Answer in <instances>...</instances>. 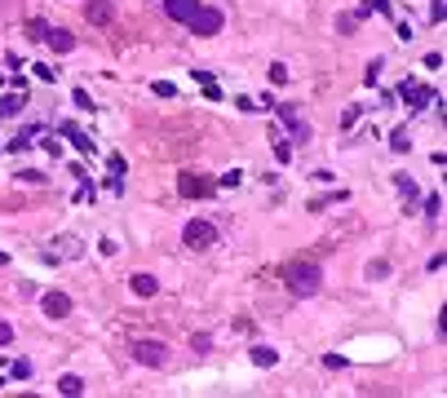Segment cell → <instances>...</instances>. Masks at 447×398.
<instances>
[{
    "mask_svg": "<svg viewBox=\"0 0 447 398\" xmlns=\"http://www.w3.org/2000/svg\"><path fill=\"white\" fill-rule=\"evenodd\" d=\"M284 283H288V292H293V297H315L319 288H323L319 261H310V257L288 261V265H284Z\"/></svg>",
    "mask_w": 447,
    "mask_h": 398,
    "instance_id": "cell-1",
    "label": "cell"
},
{
    "mask_svg": "<svg viewBox=\"0 0 447 398\" xmlns=\"http://www.w3.org/2000/svg\"><path fill=\"white\" fill-rule=\"evenodd\" d=\"M80 252H84L80 235H58V239L44 244V261H49V265H67V261H76Z\"/></svg>",
    "mask_w": 447,
    "mask_h": 398,
    "instance_id": "cell-2",
    "label": "cell"
},
{
    "mask_svg": "<svg viewBox=\"0 0 447 398\" xmlns=\"http://www.w3.org/2000/svg\"><path fill=\"white\" fill-rule=\"evenodd\" d=\"M129 354L138 358L142 367H164L168 363V345L164 341H151V336H138V341L129 345Z\"/></svg>",
    "mask_w": 447,
    "mask_h": 398,
    "instance_id": "cell-3",
    "label": "cell"
},
{
    "mask_svg": "<svg viewBox=\"0 0 447 398\" xmlns=\"http://www.w3.org/2000/svg\"><path fill=\"white\" fill-rule=\"evenodd\" d=\"M186 27H190V35H204V40H209V35H217V31L226 27V14H222V9H213V5H200V14L190 18Z\"/></svg>",
    "mask_w": 447,
    "mask_h": 398,
    "instance_id": "cell-4",
    "label": "cell"
},
{
    "mask_svg": "<svg viewBox=\"0 0 447 398\" xmlns=\"http://www.w3.org/2000/svg\"><path fill=\"white\" fill-rule=\"evenodd\" d=\"M182 239H186V248H213L217 244V226L209 222V217H195V222H186Z\"/></svg>",
    "mask_w": 447,
    "mask_h": 398,
    "instance_id": "cell-5",
    "label": "cell"
},
{
    "mask_svg": "<svg viewBox=\"0 0 447 398\" xmlns=\"http://www.w3.org/2000/svg\"><path fill=\"white\" fill-rule=\"evenodd\" d=\"M217 190L213 177H204V173H182L177 177V195H186V199H209Z\"/></svg>",
    "mask_w": 447,
    "mask_h": 398,
    "instance_id": "cell-6",
    "label": "cell"
},
{
    "mask_svg": "<svg viewBox=\"0 0 447 398\" xmlns=\"http://www.w3.org/2000/svg\"><path fill=\"white\" fill-rule=\"evenodd\" d=\"M40 310H44V319H71V310H76V306H71L67 292H58V288H54V292L40 297Z\"/></svg>",
    "mask_w": 447,
    "mask_h": 398,
    "instance_id": "cell-7",
    "label": "cell"
},
{
    "mask_svg": "<svg viewBox=\"0 0 447 398\" xmlns=\"http://www.w3.org/2000/svg\"><path fill=\"white\" fill-rule=\"evenodd\" d=\"M279 119H284V128H288V138H293V142H310V124L297 115V106L284 102V106H279Z\"/></svg>",
    "mask_w": 447,
    "mask_h": 398,
    "instance_id": "cell-8",
    "label": "cell"
},
{
    "mask_svg": "<svg viewBox=\"0 0 447 398\" xmlns=\"http://www.w3.org/2000/svg\"><path fill=\"white\" fill-rule=\"evenodd\" d=\"M160 9H164L173 22H182V27H186V22L200 14V0H160Z\"/></svg>",
    "mask_w": 447,
    "mask_h": 398,
    "instance_id": "cell-9",
    "label": "cell"
},
{
    "mask_svg": "<svg viewBox=\"0 0 447 398\" xmlns=\"http://www.w3.org/2000/svg\"><path fill=\"white\" fill-rule=\"evenodd\" d=\"M398 98L412 102V106H425L434 98V89H430V84H421V80H403V84H398Z\"/></svg>",
    "mask_w": 447,
    "mask_h": 398,
    "instance_id": "cell-10",
    "label": "cell"
},
{
    "mask_svg": "<svg viewBox=\"0 0 447 398\" xmlns=\"http://www.w3.org/2000/svg\"><path fill=\"white\" fill-rule=\"evenodd\" d=\"M63 138L71 142V147H76L80 155H93V138H89V133H84L80 124H76V119H63Z\"/></svg>",
    "mask_w": 447,
    "mask_h": 398,
    "instance_id": "cell-11",
    "label": "cell"
},
{
    "mask_svg": "<svg viewBox=\"0 0 447 398\" xmlns=\"http://www.w3.org/2000/svg\"><path fill=\"white\" fill-rule=\"evenodd\" d=\"M44 44H49L54 53H71V49H76V35H71L67 27H49V31H44Z\"/></svg>",
    "mask_w": 447,
    "mask_h": 398,
    "instance_id": "cell-12",
    "label": "cell"
},
{
    "mask_svg": "<svg viewBox=\"0 0 447 398\" xmlns=\"http://www.w3.org/2000/svg\"><path fill=\"white\" fill-rule=\"evenodd\" d=\"M111 0H89V5H84V18L93 22V27H106V22H111Z\"/></svg>",
    "mask_w": 447,
    "mask_h": 398,
    "instance_id": "cell-13",
    "label": "cell"
},
{
    "mask_svg": "<svg viewBox=\"0 0 447 398\" xmlns=\"http://www.w3.org/2000/svg\"><path fill=\"white\" fill-rule=\"evenodd\" d=\"M22 106H27V89H14V93H5V98H0V115H9L14 119Z\"/></svg>",
    "mask_w": 447,
    "mask_h": 398,
    "instance_id": "cell-14",
    "label": "cell"
},
{
    "mask_svg": "<svg viewBox=\"0 0 447 398\" xmlns=\"http://www.w3.org/2000/svg\"><path fill=\"white\" fill-rule=\"evenodd\" d=\"M129 288H133V297H155V292H160L155 274H133V279H129Z\"/></svg>",
    "mask_w": 447,
    "mask_h": 398,
    "instance_id": "cell-15",
    "label": "cell"
},
{
    "mask_svg": "<svg viewBox=\"0 0 447 398\" xmlns=\"http://www.w3.org/2000/svg\"><path fill=\"white\" fill-rule=\"evenodd\" d=\"M394 186H398V195H403V204H416L421 199V186L407 173H394Z\"/></svg>",
    "mask_w": 447,
    "mask_h": 398,
    "instance_id": "cell-16",
    "label": "cell"
},
{
    "mask_svg": "<svg viewBox=\"0 0 447 398\" xmlns=\"http://www.w3.org/2000/svg\"><path fill=\"white\" fill-rule=\"evenodd\" d=\"M252 363H257V367H275V363H279V349H270V345H252Z\"/></svg>",
    "mask_w": 447,
    "mask_h": 398,
    "instance_id": "cell-17",
    "label": "cell"
},
{
    "mask_svg": "<svg viewBox=\"0 0 447 398\" xmlns=\"http://www.w3.org/2000/svg\"><path fill=\"white\" fill-rule=\"evenodd\" d=\"M58 394H67V398H76V394H84V381L76 376V372H67V376H58Z\"/></svg>",
    "mask_w": 447,
    "mask_h": 398,
    "instance_id": "cell-18",
    "label": "cell"
},
{
    "mask_svg": "<svg viewBox=\"0 0 447 398\" xmlns=\"http://www.w3.org/2000/svg\"><path fill=\"white\" fill-rule=\"evenodd\" d=\"M270 142H275V160H279V164H293V142H284L275 128H270Z\"/></svg>",
    "mask_w": 447,
    "mask_h": 398,
    "instance_id": "cell-19",
    "label": "cell"
},
{
    "mask_svg": "<svg viewBox=\"0 0 447 398\" xmlns=\"http://www.w3.org/2000/svg\"><path fill=\"white\" fill-rule=\"evenodd\" d=\"M31 358H14V363H9V376H14V381H31Z\"/></svg>",
    "mask_w": 447,
    "mask_h": 398,
    "instance_id": "cell-20",
    "label": "cell"
},
{
    "mask_svg": "<svg viewBox=\"0 0 447 398\" xmlns=\"http://www.w3.org/2000/svg\"><path fill=\"white\" fill-rule=\"evenodd\" d=\"M425 217H430V222H439V217H443V195H439V190L425 195Z\"/></svg>",
    "mask_w": 447,
    "mask_h": 398,
    "instance_id": "cell-21",
    "label": "cell"
},
{
    "mask_svg": "<svg viewBox=\"0 0 447 398\" xmlns=\"http://www.w3.org/2000/svg\"><path fill=\"white\" fill-rule=\"evenodd\" d=\"M407 147H412V138H407L403 128H394V133H390V151H398V155H407Z\"/></svg>",
    "mask_w": 447,
    "mask_h": 398,
    "instance_id": "cell-22",
    "label": "cell"
},
{
    "mask_svg": "<svg viewBox=\"0 0 447 398\" xmlns=\"http://www.w3.org/2000/svg\"><path fill=\"white\" fill-rule=\"evenodd\" d=\"M44 31H49L44 18H27V35H31V40H44Z\"/></svg>",
    "mask_w": 447,
    "mask_h": 398,
    "instance_id": "cell-23",
    "label": "cell"
},
{
    "mask_svg": "<svg viewBox=\"0 0 447 398\" xmlns=\"http://www.w3.org/2000/svg\"><path fill=\"white\" fill-rule=\"evenodd\" d=\"M359 119H364V111H359V106H346V115H341V128L350 133V128L359 124Z\"/></svg>",
    "mask_w": 447,
    "mask_h": 398,
    "instance_id": "cell-24",
    "label": "cell"
},
{
    "mask_svg": "<svg viewBox=\"0 0 447 398\" xmlns=\"http://www.w3.org/2000/svg\"><path fill=\"white\" fill-rule=\"evenodd\" d=\"M368 279H390V261H372L368 265Z\"/></svg>",
    "mask_w": 447,
    "mask_h": 398,
    "instance_id": "cell-25",
    "label": "cell"
},
{
    "mask_svg": "<svg viewBox=\"0 0 447 398\" xmlns=\"http://www.w3.org/2000/svg\"><path fill=\"white\" fill-rule=\"evenodd\" d=\"M443 18H447V0H434V5H430V22H434V27H439Z\"/></svg>",
    "mask_w": 447,
    "mask_h": 398,
    "instance_id": "cell-26",
    "label": "cell"
},
{
    "mask_svg": "<svg viewBox=\"0 0 447 398\" xmlns=\"http://www.w3.org/2000/svg\"><path fill=\"white\" fill-rule=\"evenodd\" d=\"M355 27H359V18H355V14H341V18H336V31H341V35H350Z\"/></svg>",
    "mask_w": 447,
    "mask_h": 398,
    "instance_id": "cell-27",
    "label": "cell"
},
{
    "mask_svg": "<svg viewBox=\"0 0 447 398\" xmlns=\"http://www.w3.org/2000/svg\"><path fill=\"white\" fill-rule=\"evenodd\" d=\"M323 367H328V372H346L350 363H346V358H341V354H323Z\"/></svg>",
    "mask_w": 447,
    "mask_h": 398,
    "instance_id": "cell-28",
    "label": "cell"
},
{
    "mask_svg": "<svg viewBox=\"0 0 447 398\" xmlns=\"http://www.w3.org/2000/svg\"><path fill=\"white\" fill-rule=\"evenodd\" d=\"M239 182H244V173H239V168H231V173H226V177H222V182H217V186H226V190H235Z\"/></svg>",
    "mask_w": 447,
    "mask_h": 398,
    "instance_id": "cell-29",
    "label": "cell"
},
{
    "mask_svg": "<svg viewBox=\"0 0 447 398\" xmlns=\"http://www.w3.org/2000/svg\"><path fill=\"white\" fill-rule=\"evenodd\" d=\"M106 164H111V173H115V177H124V173H129V160H124V155H111Z\"/></svg>",
    "mask_w": 447,
    "mask_h": 398,
    "instance_id": "cell-30",
    "label": "cell"
},
{
    "mask_svg": "<svg viewBox=\"0 0 447 398\" xmlns=\"http://www.w3.org/2000/svg\"><path fill=\"white\" fill-rule=\"evenodd\" d=\"M5 345H14V323L0 319V349H5Z\"/></svg>",
    "mask_w": 447,
    "mask_h": 398,
    "instance_id": "cell-31",
    "label": "cell"
},
{
    "mask_svg": "<svg viewBox=\"0 0 447 398\" xmlns=\"http://www.w3.org/2000/svg\"><path fill=\"white\" fill-rule=\"evenodd\" d=\"M151 89H155V93H160V98H173V93H177V84H168V80H155V84H151Z\"/></svg>",
    "mask_w": 447,
    "mask_h": 398,
    "instance_id": "cell-32",
    "label": "cell"
},
{
    "mask_svg": "<svg viewBox=\"0 0 447 398\" xmlns=\"http://www.w3.org/2000/svg\"><path fill=\"white\" fill-rule=\"evenodd\" d=\"M270 84H288V67H284V63L270 67Z\"/></svg>",
    "mask_w": 447,
    "mask_h": 398,
    "instance_id": "cell-33",
    "label": "cell"
},
{
    "mask_svg": "<svg viewBox=\"0 0 447 398\" xmlns=\"http://www.w3.org/2000/svg\"><path fill=\"white\" fill-rule=\"evenodd\" d=\"M40 151H44V155H63V142H58V138H44Z\"/></svg>",
    "mask_w": 447,
    "mask_h": 398,
    "instance_id": "cell-34",
    "label": "cell"
},
{
    "mask_svg": "<svg viewBox=\"0 0 447 398\" xmlns=\"http://www.w3.org/2000/svg\"><path fill=\"white\" fill-rule=\"evenodd\" d=\"M443 265H447V257H443V252H434V257L425 261V270H430V274H439V270H443Z\"/></svg>",
    "mask_w": 447,
    "mask_h": 398,
    "instance_id": "cell-35",
    "label": "cell"
},
{
    "mask_svg": "<svg viewBox=\"0 0 447 398\" xmlns=\"http://www.w3.org/2000/svg\"><path fill=\"white\" fill-rule=\"evenodd\" d=\"M18 182H31V186H35V182H44V173H35V168H22Z\"/></svg>",
    "mask_w": 447,
    "mask_h": 398,
    "instance_id": "cell-36",
    "label": "cell"
},
{
    "mask_svg": "<svg viewBox=\"0 0 447 398\" xmlns=\"http://www.w3.org/2000/svg\"><path fill=\"white\" fill-rule=\"evenodd\" d=\"M76 106H84V111H93V98L84 89H76Z\"/></svg>",
    "mask_w": 447,
    "mask_h": 398,
    "instance_id": "cell-37",
    "label": "cell"
},
{
    "mask_svg": "<svg viewBox=\"0 0 447 398\" xmlns=\"http://www.w3.org/2000/svg\"><path fill=\"white\" fill-rule=\"evenodd\" d=\"M377 76H381V58H377V63H368V76H364V80H368V84H377Z\"/></svg>",
    "mask_w": 447,
    "mask_h": 398,
    "instance_id": "cell-38",
    "label": "cell"
},
{
    "mask_svg": "<svg viewBox=\"0 0 447 398\" xmlns=\"http://www.w3.org/2000/svg\"><path fill=\"white\" fill-rule=\"evenodd\" d=\"M5 261H9V257H5V252H0V265H5Z\"/></svg>",
    "mask_w": 447,
    "mask_h": 398,
    "instance_id": "cell-39",
    "label": "cell"
}]
</instances>
